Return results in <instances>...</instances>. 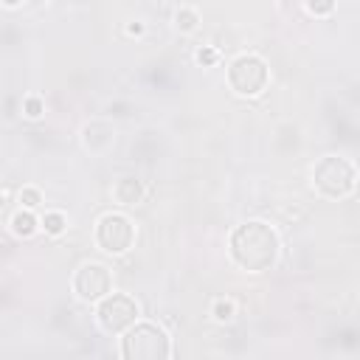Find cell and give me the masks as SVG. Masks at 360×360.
I'll list each match as a JSON object with an SVG mask.
<instances>
[{"instance_id":"obj_1","label":"cell","mask_w":360,"mask_h":360,"mask_svg":"<svg viewBox=\"0 0 360 360\" xmlns=\"http://www.w3.org/2000/svg\"><path fill=\"white\" fill-rule=\"evenodd\" d=\"M228 245H231V259L248 273L270 270L278 259V236L267 222L259 219L233 228Z\"/></svg>"},{"instance_id":"obj_2","label":"cell","mask_w":360,"mask_h":360,"mask_svg":"<svg viewBox=\"0 0 360 360\" xmlns=\"http://www.w3.org/2000/svg\"><path fill=\"white\" fill-rule=\"evenodd\" d=\"M121 354L127 360H163L172 354V343L160 326L132 323L121 340Z\"/></svg>"},{"instance_id":"obj_3","label":"cell","mask_w":360,"mask_h":360,"mask_svg":"<svg viewBox=\"0 0 360 360\" xmlns=\"http://www.w3.org/2000/svg\"><path fill=\"white\" fill-rule=\"evenodd\" d=\"M354 180H357L354 166H352L346 158H338V155L321 158V160L315 163V169H312V183H315V188H318L323 197H329V200L346 197V194L354 188Z\"/></svg>"},{"instance_id":"obj_4","label":"cell","mask_w":360,"mask_h":360,"mask_svg":"<svg viewBox=\"0 0 360 360\" xmlns=\"http://www.w3.org/2000/svg\"><path fill=\"white\" fill-rule=\"evenodd\" d=\"M228 84L239 96H256L267 84V65L253 53H242L228 68Z\"/></svg>"},{"instance_id":"obj_5","label":"cell","mask_w":360,"mask_h":360,"mask_svg":"<svg viewBox=\"0 0 360 360\" xmlns=\"http://www.w3.org/2000/svg\"><path fill=\"white\" fill-rule=\"evenodd\" d=\"M138 318V304L129 298V295H121V292H112V295H104L98 301V309H96V321L98 326L107 332V335H118V332H127Z\"/></svg>"},{"instance_id":"obj_6","label":"cell","mask_w":360,"mask_h":360,"mask_svg":"<svg viewBox=\"0 0 360 360\" xmlns=\"http://www.w3.org/2000/svg\"><path fill=\"white\" fill-rule=\"evenodd\" d=\"M135 239V228L124 214H104L96 222V245L104 253H124Z\"/></svg>"},{"instance_id":"obj_7","label":"cell","mask_w":360,"mask_h":360,"mask_svg":"<svg viewBox=\"0 0 360 360\" xmlns=\"http://www.w3.org/2000/svg\"><path fill=\"white\" fill-rule=\"evenodd\" d=\"M110 290H112V276L98 262L82 264L76 270V276H73V292L82 301H101L104 295H110Z\"/></svg>"},{"instance_id":"obj_8","label":"cell","mask_w":360,"mask_h":360,"mask_svg":"<svg viewBox=\"0 0 360 360\" xmlns=\"http://www.w3.org/2000/svg\"><path fill=\"white\" fill-rule=\"evenodd\" d=\"M112 197L121 202V205H135L141 197H143V186L138 177H121L115 180L112 186Z\"/></svg>"},{"instance_id":"obj_9","label":"cell","mask_w":360,"mask_h":360,"mask_svg":"<svg viewBox=\"0 0 360 360\" xmlns=\"http://www.w3.org/2000/svg\"><path fill=\"white\" fill-rule=\"evenodd\" d=\"M11 231L17 236H31L37 231V217L31 214V208H20L14 217H11Z\"/></svg>"},{"instance_id":"obj_10","label":"cell","mask_w":360,"mask_h":360,"mask_svg":"<svg viewBox=\"0 0 360 360\" xmlns=\"http://www.w3.org/2000/svg\"><path fill=\"white\" fill-rule=\"evenodd\" d=\"M42 228H45V233H51V236L62 233V231H65V214H59V211H48V214L42 217Z\"/></svg>"},{"instance_id":"obj_11","label":"cell","mask_w":360,"mask_h":360,"mask_svg":"<svg viewBox=\"0 0 360 360\" xmlns=\"http://www.w3.org/2000/svg\"><path fill=\"white\" fill-rule=\"evenodd\" d=\"M174 22H177L180 31H191V28L197 25V11H191V8H180L177 17H174Z\"/></svg>"},{"instance_id":"obj_12","label":"cell","mask_w":360,"mask_h":360,"mask_svg":"<svg viewBox=\"0 0 360 360\" xmlns=\"http://www.w3.org/2000/svg\"><path fill=\"white\" fill-rule=\"evenodd\" d=\"M20 202H22L25 208H37V205L42 202V194H39L37 188H31V186H25V188L20 191Z\"/></svg>"},{"instance_id":"obj_13","label":"cell","mask_w":360,"mask_h":360,"mask_svg":"<svg viewBox=\"0 0 360 360\" xmlns=\"http://www.w3.org/2000/svg\"><path fill=\"white\" fill-rule=\"evenodd\" d=\"M22 110H25V115H28V118H39L45 107H42V98H37V96H28V98L22 101Z\"/></svg>"},{"instance_id":"obj_14","label":"cell","mask_w":360,"mask_h":360,"mask_svg":"<svg viewBox=\"0 0 360 360\" xmlns=\"http://www.w3.org/2000/svg\"><path fill=\"white\" fill-rule=\"evenodd\" d=\"M307 8L315 14V17H323L335 8V0H307Z\"/></svg>"},{"instance_id":"obj_15","label":"cell","mask_w":360,"mask_h":360,"mask_svg":"<svg viewBox=\"0 0 360 360\" xmlns=\"http://www.w3.org/2000/svg\"><path fill=\"white\" fill-rule=\"evenodd\" d=\"M214 318L217 321H231L233 318V304L231 301H217L214 304Z\"/></svg>"},{"instance_id":"obj_16","label":"cell","mask_w":360,"mask_h":360,"mask_svg":"<svg viewBox=\"0 0 360 360\" xmlns=\"http://www.w3.org/2000/svg\"><path fill=\"white\" fill-rule=\"evenodd\" d=\"M197 62L200 65H214L217 62V51L214 48H200L197 51Z\"/></svg>"},{"instance_id":"obj_17","label":"cell","mask_w":360,"mask_h":360,"mask_svg":"<svg viewBox=\"0 0 360 360\" xmlns=\"http://www.w3.org/2000/svg\"><path fill=\"white\" fill-rule=\"evenodd\" d=\"M3 3H6V6H8V8H14V6H20V3H22V0H3Z\"/></svg>"}]
</instances>
